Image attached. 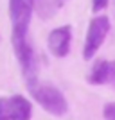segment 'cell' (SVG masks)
Here are the masks:
<instances>
[{"label":"cell","instance_id":"obj_9","mask_svg":"<svg viewBox=\"0 0 115 120\" xmlns=\"http://www.w3.org/2000/svg\"><path fill=\"white\" fill-rule=\"evenodd\" d=\"M108 7V0H92V9L94 13H99V11L106 9Z\"/></svg>","mask_w":115,"mask_h":120},{"label":"cell","instance_id":"obj_3","mask_svg":"<svg viewBox=\"0 0 115 120\" xmlns=\"http://www.w3.org/2000/svg\"><path fill=\"white\" fill-rule=\"evenodd\" d=\"M108 30H110V20H108V16L101 15V16H95L94 20L90 22L88 30H86L85 47H83V57L85 59H92L95 56V52L103 45Z\"/></svg>","mask_w":115,"mask_h":120},{"label":"cell","instance_id":"obj_6","mask_svg":"<svg viewBox=\"0 0 115 120\" xmlns=\"http://www.w3.org/2000/svg\"><path fill=\"white\" fill-rule=\"evenodd\" d=\"M7 109H9L11 120H29L32 115V106L24 95H11L5 97Z\"/></svg>","mask_w":115,"mask_h":120},{"label":"cell","instance_id":"obj_1","mask_svg":"<svg viewBox=\"0 0 115 120\" xmlns=\"http://www.w3.org/2000/svg\"><path fill=\"white\" fill-rule=\"evenodd\" d=\"M11 16V43L15 49L16 59H22L32 50V45L27 41L31 16H32V0H9Z\"/></svg>","mask_w":115,"mask_h":120},{"label":"cell","instance_id":"obj_4","mask_svg":"<svg viewBox=\"0 0 115 120\" xmlns=\"http://www.w3.org/2000/svg\"><path fill=\"white\" fill-rule=\"evenodd\" d=\"M70 40H72V27L61 25L49 34V49L56 57H65L70 50Z\"/></svg>","mask_w":115,"mask_h":120},{"label":"cell","instance_id":"obj_2","mask_svg":"<svg viewBox=\"0 0 115 120\" xmlns=\"http://www.w3.org/2000/svg\"><path fill=\"white\" fill-rule=\"evenodd\" d=\"M27 90H29V93L34 97V100L47 113H50V115H54V116L67 115L68 104H67L65 95L58 88H54V86H50V84H43V82H36V84L29 86Z\"/></svg>","mask_w":115,"mask_h":120},{"label":"cell","instance_id":"obj_10","mask_svg":"<svg viewBox=\"0 0 115 120\" xmlns=\"http://www.w3.org/2000/svg\"><path fill=\"white\" fill-rule=\"evenodd\" d=\"M67 2H68V0H52V5H54V7H63Z\"/></svg>","mask_w":115,"mask_h":120},{"label":"cell","instance_id":"obj_8","mask_svg":"<svg viewBox=\"0 0 115 120\" xmlns=\"http://www.w3.org/2000/svg\"><path fill=\"white\" fill-rule=\"evenodd\" d=\"M0 120H11L9 109H7V104H5V97L0 99Z\"/></svg>","mask_w":115,"mask_h":120},{"label":"cell","instance_id":"obj_7","mask_svg":"<svg viewBox=\"0 0 115 120\" xmlns=\"http://www.w3.org/2000/svg\"><path fill=\"white\" fill-rule=\"evenodd\" d=\"M103 115L106 120H115V102H108L103 108Z\"/></svg>","mask_w":115,"mask_h":120},{"label":"cell","instance_id":"obj_5","mask_svg":"<svg viewBox=\"0 0 115 120\" xmlns=\"http://www.w3.org/2000/svg\"><path fill=\"white\" fill-rule=\"evenodd\" d=\"M88 82L90 84L115 82V63L113 61H97L88 74Z\"/></svg>","mask_w":115,"mask_h":120}]
</instances>
